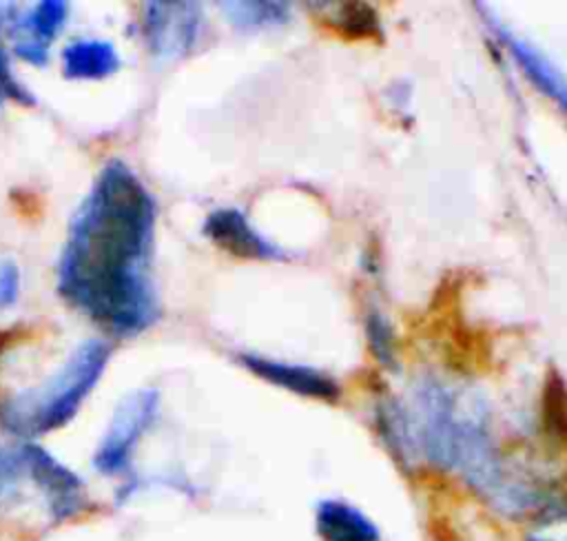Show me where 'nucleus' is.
<instances>
[{
    "label": "nucleus",
    "instance_id": "12",
    "mask_svg": "<svg viewBox=\"0 0 567 541\" xmlns=\"http://www.w3.org/2000/svg\"><path fill=\"white\" fill-rule=\"evenodd\" d=\"M315 525L323 541H379L377 523L359 508L337 499H326L317 506Z\"/></svg>",
    "mask_w": 567,
    "mask_h": 541
},
{
    "label": "nucleus",
    "instance_id": "9",
    "mask_svg": "<svg viewBox=\"0 0 567 541\" xmlns=\"http://www.w3.org/2000/svg\"><path fill=\"white\" fill-rule=\"evenodd\" d=\"M239 364L255 377L301 397H310L319 401H337L341 395L339 384L330 375L312 366L279 361V359L261 357L255 353H241Z\"/></svg>",
    "mask_w": 567,
    "mask_h": 541
},
{
    "label": "nucleus",
    "instance_id": "11",
    "mask_svg": "<svg viewBox=\"0 0 567 541\" xmlns=\"http://www.w3.org/2000/svg\"><path fill=\"white\" fill-rule=\"evenodd\" d=\"M487 22L494 29V33L501 38V42L509 49V55L518 62L523 73L536 84V89L543 91L547 98H551L558 106H565L563 73L547 60V55L543 51H538L536 47H532L527 40H520L518 35H514L492 13H487Z\"/></svg>",
    "mask_w": 567,
    "mask_h": 541
},
{
    "label": "nucleus",
    "instance_id": "18",
    "mask_svg": "<svg viewBox=\"0 0 567 541\" xmlns=\"http://www.w3.org/2000/svg\"><path fill=\"white\" fill-rule=\"evenodd\" d=\"M0 24H2V16H0ZM4 98L16 100V102H20V104H33V98H31V93L27 91V86H22V84L18 82V78L11 73L7 51H4L2 44H0V102H2Z\"/></svg>",
    "mask_w": 567,
    "mask_h": 541
},
{
    "label": "nucleus",
    "instance_id": "1",
    "mask_svg": "<svg viewBox=\"0 0 567 541\" xmlns=\"http://www.w3.org/2000/svg\"><path fill=\"white\" fill-rule=\"evenodd\" d=\"M157 206L122 160L102 166L78 206L58 262L60 297L115 337L159 319L153 279Z\"/></svg>",
    "mask_w": 567,
    "mask_h": 541
},
{
    "label": "nucleus",
    "instance_id": "17",
    "mask_svg": "<svg viewBox=\"0 0 567 541\" xmlns=\"http://www.w3.org/2000/svg\"><path fill=\"white\" fill-rule=\"evenodd\" d=\"M365 335H368V346L372 350V355L377 357L379 364L383 366H394V357H396V344H394V333L392 326L388 324V319L372 310L365 319Z\"/></svg>",
    "mask_w": 567,
    "mask_h": 541
},
{
    "label": "nucleus",
    "instance_id": "5",
    "mask_svg": "<svg viewBox=\"0 0 567 541\" xmlns=\"http://www.w3.org/2000/svg\"><path fill=\"white\" fill-rule=\"evenodd\" d=\"M458 277H445L441 279L439 288L432 295L425 321L427 330L432 333L430 337L439 339L441 346L447 350V364L456 366L458 370H478L481 366L487 364L489 348L483 341V337L470 328L463 319L458 299H461V288H458Z\"/></svg>",
    "mask_w": 567,
    "mask_h": 541
},
{
    "label": "nucleus",
    "instance_id": "3",
    "mask_svg": "<svg viewBox=\"0 0 567 541\" xmlns=\"http://www.w3.org/2000/svg\"><path fill=\"white\" fill-rule=\"evenodd\" d=\"M109 357L111 346L104 339L82 341L44 384L0 401V428L24 439L62 428L100 381Z\"/></svg>",
    "mask_w": 567,
    "mask_h": 541
},
{
    "label": "nucleus",
    "instance_id": "15",
    "mask_svg": "<svg viewBox=\"0 0 567 541\" xmlns=\"http://www.w3.org/2000/svg\"><path fill=\"white\" fill-rule=\"evenodd\" d=\"M221 16L241 31L272 29L290 20L292 4L279 0H224L217 2Z\"/></svg>",
    "mask_w": 567,
    "mask_h": 541
},
{
    "label": "nucleus",
    "instance_id": "19",
    "mask_svg": "<svg viewBox=\"0 0 567 541\" xmlns=\"http://www.w3.org/2000/svg\"><path fill=\"white\" fill-rule=\"evenodd\" d=\"M20 295V268L13 262H0V310L16 304Z\"/></svg>",
    "mask_w": 567,
    "mask_h": 541
},
{
    "label": "nucleus",
    "instance_id": "13",
    "mask_svg": "<svg viewBox=\"0 0 567 541\" xmlns=\"http://www.w3.org/2000/svg\"><path fill=\"white\" fill-rule=\"evenodd\" d=\"M321 24L346 40H381L377 9L368 2H315Z\"/></svg>",
    "mask_w": 567,
    "mask_h": 541
},
{
    "label": "nucleus",
    "instance_id": "4",
    "mask_svg": "<svg viewBox=\"0 0 567 541\" xmlns=\"http://www.w3.org/2000/svg\"><path fill=\"white\" fill-rule=\"evenodd\" d=\"M38 501L53 521H64L86 508L84 483L64 463L33 441L0 448V512Z\"/></svg>",
    "mask_w": 567,
    "mask_h": 541
},
{
    "label": "nucleus",
    "instance_id": "2",
    "mask_svg": "<svg viewBox=\"0 0 567 541\" xmlns=\"http://www.w3.org/2000/svg\"><path fill=\"white\" fill-rule=\"evenodd\" d=\"M401 408L414 459L423 452L427 461L456 470L476 490L512 510L534 503L536 492H525L503 479L487 410L476 395L427 377L414 386L412 410L403 404Z\"/></svg>",
    "mask_w": 567,
    "mask_h": 541
},
{
    "label": "nucleus",
    "instance_id": "16",
    "mask_svg": "<svg viewBox=\"0 0 567 541\" xmlns=\"http://www.w3.org/2000/svg\"><path fill=\"white\" fill-rule=\"evenodd\" d=\"M540 404L543 428L560 446L565 439V384L556 368H549L545 377Z\"/></svg>",
    "mask_w": 567,
    "mask_h": 541
},
{
    "label": "nucleus",
    "instance_id": "14",
    "mask_svg": "<svg viewBox=\"0 0 567 541\" xmlns=\"http://www.w3.org/2000/svg\"><path fill=\"white\" fill-rule=\"evenodd\" d=\"M120 69V53L106 40H75L62 51V71L71 80H104Z\"/></svg>",
    "mask_w": 567,
    "mask_h": 541
},
{
    "label": "nucleus",
    "instance_id": "8",
    "mask_svg": "<svg viewBox=\"0 0 567 541\" xmlns=\"http://www.w3.org/2000/svg\"><path fill=\"white\" fill-rule=\"evenodd\" d=\"M202 233L224 253L239 259L255 262H277L286 259V251L270 239H266L239 208H215L206 215Z\"/></svg>",
    "mask_w": 567,
    "mask_h": 541
},
{
    "label": "nucleus",
    "instance_id": "7",
    "mask_svg": "<svg viewBox=\"0 0 567 541\" xmlns=\"http://www.w3.org/2000/svg\"><path fill=\"white\" fill-rule=\"evenodd\" d=\"M202 31V4L186 0L146 2L142 33L157 60H179L193 51Z\"/></svg>",
    "mask_w": 567,
    "mask_h": 541
},
{
    "label": "nucleus",
    "instance_id": "10",
    "mask_svg": "<svg viewBox=\"0 0 567 541\" xmlns=\"http://www.w3.org/2000/svg\"><path fill=\"white\" fill-rule=\"evenodd\" d=\"M69 16V4L62 0H42L20 18H11L13 51L31 64H44L49 44L58 38Z\"/></svg>",
    "mask_w": 567,
    "mask_h": 541
},
{
    "label": "nucleus",
    "instance_id": "6",
    "mask_svg": "<svg viewBox=\"0 0 567 541\" xmlns=\"http://www.w3.org/2000/svg\"><path fill=\"white\" fill-rule=\"evenodd\" d=\"M157 404L159 392L155 388H137L122 399L93 457V466L102 474H120L128 468L140 437L157 412Z\"/></svg>",
    "mask_w": 567,
    "mask_h": 541
}]
</instances>
